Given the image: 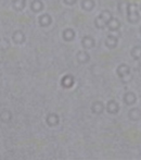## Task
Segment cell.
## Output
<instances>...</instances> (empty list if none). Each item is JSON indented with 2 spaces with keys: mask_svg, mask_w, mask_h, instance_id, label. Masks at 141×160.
I'll return each mask as SVG.
<instances>
[{
  "mask_svg": "<svg viewBox=\"0 0 141 160\" xmlns=\"http://www.w3.org/2000/svg\"><path fill=\"white\" fill-rule=\"evenodd\" d=\"M118 45V38L114 35H109L106 39V46L109 49H115Z\"/></svg>",
  "mask_w": 141,
  "mask_h": 160,
  "instance_id": "cell-5",
  "label": "cell"
},
{
  "mask_svg": "<svg viewBox=\"0 0 141 160\" xmlns=\"http://www.w3.org/2000/svg\"><path fill=\"white\" fill-rule=\"evenodd\" d=\"M130 55L135 60H140L141 59V47L140 46H135L133 49H131Z\"/></svg>",
  "mask_w": 141,
  "mask_h": 160,
  "instance_id": "cell-20",
  "label": "cell"
},
{
  "mask_svg": "<svg viewBox=\"0 0 141 160\" xmlns=\"http://www.w3.org/2000/svg\"><path fill=\"white\" fill-rule=\"evenodd\" d=\"M100 17H101L102 19H104V21H106V23L112 19V18H113V17H112V13L110 12L109 10H103L101 13H100Z\"/></svg>",
  "mask_w": 141,
  "mask_h": 160,
  "instance_id": "cell-23",
  "label": "cell"
},
{
  "mask_svg": "<svg viewBox=\"0 0 141 160\" xmlns=\"http://www.w3.org/2000/svg\"><path fill=\"white\" fill-rule=\"evenodd\" d=\"M140 34H141V26H140Z\"/></svg>",
  "mask_w": 141,
  "mask_h": 160,
  "instance_id": "cell-27",
  "label": "cell"
},
{
  "mask_svg": "<svg viewBox=\"0 0 141 160\" xmlns=\"http://www.w3.org/2000/svg\"><path fill=\"white\" fill-rule=\"evenodd\" d=\"M107 28H109V30L112 31V32H116V31H118L120 28V20L116 19V18H112V19L107 22Z\"/></svg>",
  "mask_w": 141,
  "mask_h": 160,
  "instance_id": "cell-10",
  "label": "cell"
},
{
  "mask_svg": "<svg viewBox=\"0 0 141 160\" xmlns=\"http://www.w3.org/2000/svg\"><path fill=\"white\" fill-rule=\"evenodd\" d=\"M127 21L131 24H136L140 21V14L138 12L137 4L129 3L127 7Z\"/></svg>",
  "mask_w": 141,
  "mask_h": 160,
  "instance_id": "cell-1",
  "label": "cell"
},
{
  "mask_svg": "<svg viewBox=\"0 0 141 160\" xmlns=\"http://www.w3.org/2000/svg\"><path fill=\"white\" fill-rule=\"evenodd\" d=\"M139 8H140V11H141V3H140V6H139Z\"/></svg>",
  "mask_w": 141,
  "mask_h": 160,
  "instance_id": "cell-26",
  "label": "cell"
},
{
  "mask_svg": "<svg viewBox=\"0 0 141 160\" xmlns=\"http://www.w3.org/2000/svg\"><path fill=\"white\" fill-rule=\"evenodd\" d=\"M123 100H124V102L126 103L127 106H131L137 101V96H136L135 93H133V92H127L124 95V97H123Z\"/></svg>",
  "mask_w": 141,
  "mask_h": 160,
  "instance_id": "cell-6",
  "label": "cell"
},
{
  "mask_svg": "<svg viewBox=\"0 0 141 160\" xmlns=\"http://www.w3.org/2000/svg\"><path fill=\"white\" fill-rule=\"evenodd\" d=\"M133 80V76L130 75V74H127V75L123 76V78H120V81H122L124 84H126V83H129L130 81Z\"/></svg>",
  "mask_w": 141,
  "mask_h": 160,
  "instance_id": "cell-24",
  "label": "cell"
},
{
  "mask_svg": "<svg viewBox=\"0 0 141 160\" xmlns=\"http://www.w3.org/2000/svg\"><path fill=\"white\" fill-rule=\"evenodd\" d=\"M63 1H64V3L68 4V6H74L77 0H63Z\"/></svg>",
  "mask_w": 141,
  "mask_h": 160,
  "instance_id": "cell-25",
  "label": "cell"
},
{
  "mask_svg": "<svg viewBox=\"0 0 141 160\" xmlns=\"http://www.w3.org/2000/svg\"><path fill=\"white\" fill-rule=\"evenodd\" d=\"M128 2L126 0H120L118 2V11L120 13H126L127 12V7H128Z\"/></svg>",
  "mask_w": 141,
  "mask_h": 160,
  "instance_id": "cell-22",
  "label": "cell"
},
{
  "mask_svg": "<svg viewBox=\"0 0 141 160\" xmlns=\"http://www.w3.org/2000/svg\"><path fill=\"white\" fill-rule=\"evenodd\" d=\"M75 36H76V34L73 28H66V30H64L63 33H62V38H63L65 42H72V40H74Z\"/></svg>",
  "mask_w": 141,
  "mask_h": 160,
  "instance_id": "cell-12",
  "label": "cell"
},
{
  "mask_svg": "<svg viewBox=\"0 0 141 160\" xmlns=\"http://www.w3.org/2000/svg\"><path fill=\"white\" fill-rule=\"evenodd\" d=\"M96 45V42L91 36H85L82 39V46L84 47V49H91L93 48Z\"/></svg>",
  "mask_w": 141,
  "mask_h": 160,
  "instance_id": "cell-7",
  "label": "cell"
},
{
  "mask_svg": "<svg viewBox=\"0 0 141 160\" xmlns=\"http://www.w3.org/2000/svg\"><path fill=\"white\" fill-rule=\"evenodd\" d=\"M104 108L106 107H104L103 102H101V101H95V102L91 105V111L95 114H100L103 112Z\"/></svg>",
  "mask_w": 141,
  "mask_h": 160,
  "instance_id": "cell-13",
  "label": "cell"
},
{
  "mask_svg": "<svg viewBox=\"0 0 141 160\" xmlns=\"http://www.w3.org/2000/svg\"><path fill=\"white\" fill-rule=\"evenodd\" d=\"M128 118L131 121H138L141 118V111L138 108H133V109L129 110L128 112Z\"/></svg>",
  "mask_w": 141,
  "mask_h": 160,
  "instance_id": "cell-16",
  "label": "cell"
},
{
  "mask_svg": "<svg viewBox=\"0 0 141 160\" xmlns=\"http://www.w3.org/2000/svg\"><path fill=\"white\" fill-rule=\"evenodd\" d=\"M76 60H77L78 63H80V64L87 63V62L90 60V56H89V53L87 52L86 50H80V51H78L77 55H76Z\"/></svg>",
  "mask_w": 141,
  "mask_h": 160,
  "instance_id": "cell-2",
  "label": "cell"
},
{
  "mask_svg": "<svg viewBox=\"0 0 141 160\" xmlns=\"http://www.w3.org/2000/svg\"><path fill=\"white\" fill-rule=\"evenodd\" d=\"M74 82H75V80H74V78L72 75H65L62 78L61 80V85L62 87H64V88H71L72 86L74 85Z\"/></svg>",
  "mask_w": 141,
  "mask_h": 160,
  "instance_id": "cell-11",
  "label": "cell"
},
{
  "mask_svg": "<svg viewBox=\"0 0 141 160\" xmlns=\"http://www.w3.org/2000/svg\"><path fill=\"white\" fill-rule=\"evenodd\" d=\"M95 26L97 28H99V30H103V28H106L107 26V23L104 21V19H102L99 15V17H97L95 19Z\"/></svg>",
  "mask_w": 141,
  "mask_h": 160,
  "instance_id": "cell-18",
  "label": "cell"
},
{
  "mask_svg": "<svg viewBox=\"0 0 141 160\" xmlns=\"http://www.w3.org/2000/svg\"><path fill=\"white\" fill-rule=\"evenodd\" d=\"M80 6H82V9L85 11H91L95 9L96 7V2L93 1V0H82V3H80Z\"/></svg>",
  "mask_w": 141,
  "mask_h": 160,
  "instance_id": "cell-17",
  "label": "cell"
},
{
  "mask_svg": "<svg viewBox=\"0 0 141 160\" xmlns=\"http://www.w3.org/2000/svg\"><path fill=\"white\" fill-rule=\"evenodd\" d=\"M0 75H1V71H0Z\"/></svg>",
  "mask_w": 141,
  "mask_h": 160,
  "instance_id": "cell-28",
  "label": "cell"
},
{
  "mask_svg": "<svg viewBox=\"0 0 141 160\" xmlns=\"http://www.w3.org/2000/svg\"><path fill=\"white\" fill-rule=\"evenodd\" d=\"M12 6L16 11H22L25 8V0H13Z\"/></svg>",
  "mask_w": 141,
  "mask_h": 160,
  "instance_id": "cell-19",
  "label": "cell"
},
{
  "mask_svg": "<svg viewBox=\"0 0 141 160\" xmlns=\"http://www.w3.org/2000/svg\"><path fill=\"white\" fill-rule=\"evenodd\" d=\"M12 39H13V42H14L15 44L20 45V44H23V42H25L26 37H25V35H24L23 32H21V31H16V32L13 33Z\"/></svg>",
  "mask_w": 141,
  "mask_h": 160,
  "instance_id": "cell-14",
  "label": "cell"
},
{
  "mask_svg": "<svg viewBox=\"0 0 141 160\" xmlns=\"http://www.w3.org/2000/svg\"><path fill=\"white\" fill-rule=\"evenodd\" d=\"M11 118H12V114H11V112L8 111V110H4V111H2L1 113H0V120H1L2 122H10Z\"/></svg>",
  "mask_w": 141,
  "mask_h": 160,
  "instance_id": "cell-21",
  "label": "cell"
},
{
  "mask_svg": "<svg viewBox=\"0 0 141 160\" xmlns=\"http://www.w3.org/2000/svg\"><path fill=\"white\" fill-rule=\"evenodd\" d=\"M47 124L49 125V127H57L58 124H59L60 122V118L59 116H58L57 113H49L48 116H47V120H46Z\"/></svg>",
  "mask_w": 141,
  "mask_h": 160,
  "instance_id": "cell-3",
  "label": "cell"
},
{
  "mask_svg": "<svg viewBox=\"0 0 141 160\" xmlns=\"http://www.w3.org/2000/svg\"><path fill=\"white\" fill-rule=\"evenodd\" d=\"M38 23H39V25L42 26V28H47V26H49L52 23V18L49 14H42V15H40L39 19H38Z\"/></svg>",
  "mask_w": 141,
  "mask_h": 160,
  "instance_id": "cell-9",
  "label": "cell"
},
{
  "mask_svg": "<svg viewBox=\"0 0 141 160\" xmlns=\"http://www.w3.org/2000/svg\"><path fill=\"white\" fill-rule=\"evenodd\" d=\"M116 73H117V75L120 76V78H123V76L127 75V74H130V68H129V65L122 63L117 67Z\"/></svg>",
  "mask_w": 141,
  "mask_h": 160,
  "instance_id": "cell-8",
  "label": "cell"
},
{
  "mask_svg": "<svg viewBox=\"0 0 141 160\" xmlns=\"http://www.w3.org/2000/svg\"><path fill=\"white\" fill-rule=\"evenodd\" d=\"M44 9V3L41 0H33L31 3V10L34 13H39Z\"/></svg>",
  "mask_w": 141,
  "mask_h": 160,
  "instance_id": "cell-15",
  "label": "cell"
},
{
  "mask_svg": "<svg viewBox=\"0 0 141 160\" xmlns=\"http://www.w3.org/2000/svg\"><path fill=\"white\" fill-rule=\"evenodd\" d=\"M106 111L111 114H116L120 111V105H118L115 100H110L109 102L106 103Z\"/></svg>",
  "mask_w": 141,
  "mask_h": 160,
  "instance_id": "cell-4",
  "label": "cell"
}]
</instances>
